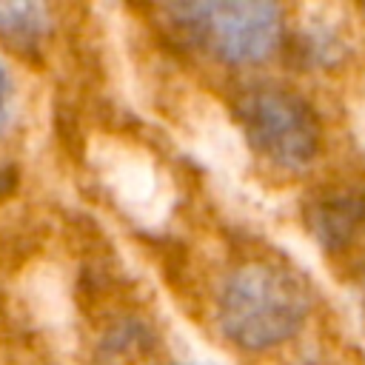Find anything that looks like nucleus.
Wrapping results in <instances>:
<instances>
[{"instance_id":"8","label":"nucleus","mask_w":365,"mask_h":365,"mask_svg":"<svg viewBox=\"0 0 365 365\" xmlns=\"http://www.w3.org/2000/svg\"><path fill=\"white\" fill-rule=\"evenodd\" d=\"M11 185H14V171L0 165V197H3L6 191H11Z\"/></svg>"},{"instance_id":"4","label":"nucleus","mask_w":365,"mask_h":365,"mask_svg":"<svg viewBox=\"0 0 365 365\" xmlns=\"http://www.w3.org/2000/svg\"><path fill=\"white\" fill-rule=\"evenodd\" d=\"M305 225L328 254L348 251L365 237V191L331 188L317 194L305 205Z\"/></svg>"},{"instance_id":"6","label":"nucleus","mask_w":365,"mask_h":365,"mask_svg":"<svg viewBox=\"0 0 365 365\" xmlns=\"http://www.w3.org/2000/svg\"><path fill=\"white\" fill-rule=\"evenodd\" d=\"M51 17L43 3H0V34L17 46H34L48 31Z\"/></svg>"},{"instance_id":"9","label":"nucleus","mask_w":365,"mask_h":365,"mask_svg":"<svg viewBox=\"0 0 365 365\" xmlns=\"http://www.w3.org/2000/svg\"><path fill=\"white\" fill-rule=\"evenodd\" d=\"M362 11H365V6H362Z\"/></svg>"},{"instance_id":"2","label":"nucleus","mask_w":365,"mask_h":365,"mask_svg":"<svg viewBox=\"0 0 365 365\" xmlns=\"http://www.w3.org/2000/svg\"><path fill=\"white\" fill-rule=\"evenodd\" d=\"M182 34L222 66L265 63L285 37V11L268 0H205L168 6Z\"/></svg>"},{"instance_id":"7","label":"nucleus","mask_w":365,"mask_h":365,"mask_svg":"<svg viewBox=\"0 0 365 365\" xmlns=\"http://www.w3.org/2000/svg\"><path fill=\"white\" fill-rule=\"evenodd\" d=\"M11 108H14V83H11L9 68L0 63V134L11 123Z\"/></svg>"},{"instance_id":"5","label":"nucleus","mask_w":365,"mask_h":365,"mask_svg":"<svg viewBox=\"0 0 365 365\" xmlns=\"http://www.w3.org/2000/svg\"><path fill=\"white\" fill-rule=\"evenodd\" d=\"M151 345H154L151 328L140 317H123L114 325H108V331L103 334L100 354L106 356V362H128L143 356Z\"/></svg>"},{"instance_id":"1","label":"nucleus","mask_w":365,"mask_h":365,"mask_svg":"<svg viewBox=\"0 0 365 365\" xmlns=\"http://www.w3.org/2000/svg\"><path fill=\"white\" fill-rule=\"evenodd\" d=\"M311 314L302 277L274 259H245L220 285L217 325L240 351L265 354L294 339Z\"/></svg>"},{"instance_id":"3","label":"nucleus","mask_w":365,"mask_h":365,"mask_svg":"<svg viewBox=\"0 0 365 365\" xmlns=\"http://www.w3.org/2000/svg\"><path fill=\"white\" fill-rule=\"evenodd\" d=\"M248 145L279 171H305L322 148L314 106L282 86H254L234 103Z\"/></svg>"}]
</instances>
